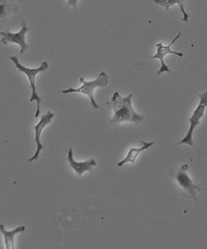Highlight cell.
I'll list each match as a JSON object with an SVG mask.
<instances>
[{
    "label": "cell",
    "mask_w": 207,
    "mask_h": 249,
    "mask_svg": "<svg viewBox=\"0 0 207 249\" xmlns=\"http://www.w3.org/2000/svg\"><path fill=\"white\" fill-rule=\"evenodd\" d=\"M132 94L124 97L118 91L114 93L111 100L106 103L108 108L114 111L111 122L115 123L128 122L139 124L144 119L143 115L138 114L134 110L132 106Z\"/></svg>",
    "instance_id": "obj_1"
},
{
    "label": "cell",
    "mask_w": 207,
    "mask_h": 249,
    "mask_svg": "<svg viewBox=\"0 0 207 249\" xmlns=\"http://www.w3.org/2000/svg\"><path fill=\"white\" fill-rule=\"evenodd\" d=\"M82 86L77 89L70 88L67 90H62L61 92L64 94L72 93H80L88 95L92 106L95 109H99V107L96 103L94 98V93L96 88H105L109 84V77L105 72H101L97 77L90 81H86L84 77H81L80 79Z\"/></svg>",
    "instance_id": "obj_2"
},
{
    "label": "cell",
    "mask_w": 207,
    "mask_h": 249,
    "mask_svg": "<svg viewBox=\"0 0 207 249\" xmlns=\"http://www.w3.org/2000/svg\"><path fill=\"white\" fill-rule=\"evenodd\" d=\"M10 59L14 62L16 69L19 71L26 74L30 82V86L32 90V95L30 99V102H32L34 101L37 103L36 111L35 114V117L38 118L40 113V103L41 99L36 92V88L35 84V79L36 75L42 71H46L48 68V65L46 61L41 62V64L39 67L36 69H29L21 64H19L18 58L16 56H10Z\"/></svg>",
    "instance_id": "obj_3"
},
{
    "label": "cell",
    "mask_w": 207,
    "mask_h": 249,
    "mask_svg": "<svg viewBox=\"0 0 207 249\" xmlns=\"http://www.w3.org/2000/svg\"><path fill=\"white\" fill-rule=\"evenodd\" d=\"M198 96L200 97V102L191 117L189 119L191 124L188 133L183 139L177 143V145L185 143L189 144L191 146H194L193 134L195 129L200 123V119L203 117L207 107V91L198 94Z\"/></svg>",
    "instance_id": "obj_4"
},
{
    "label": "cell",
    "mask_w": 207,
    "mask_h": 249,
    "mask_svg": "<svg viewBox=\"0 0 207 249\" xmlns=\"http://www.w3.org/2000/svg\"><path fill=\"white\" fill-rule=\"evenodd\" d=\"M29 30L27 27L26 22L22 24V29L17 33H12L9 32H2V42L5 45L8 43H14L18 44L20 47V52L23 53L28 48L26 43V34Z\"/></svg>",
    "instance_id": "obj_5"
},
{
    "label": "cell",
    "mask_w": 207,
    "mask_h": 249,
    "mask_svg": "<svg viewBox=\"0 0 207 249\" xmlns=\"http://www.w3.org/2000/svg\"><path fill=\"white\" fill-rule=\"evenodd\" d=\"M189 169V166L188 164L183 165L175 178L182 188L188 192L196 201L197 194L203 190L200 186L194 183L186 173Z\"/></svg>",
    "instance_id": "obj_6"
},
{
    "label": "cell",
    "mask_w": 207,
    "mask_h": 249,
    "mask_svg": "<svg viewBox=\"0 0 207 249\" xmlns=\"http://www.w3.org/2000/svg\"><path fill=\"white\" fill-rule=\"evenodd\" d=\"M181 35V34L180 33H178L176 37L174 38V39L172 41V42L170 43V44L168 46H163L162 43H159L156 45V46L157 47V53L154 56H150V57L153 59L159 58L161 61V66L159 70L157 72L158 75H159L164 72H168L169 73L172 72L168 66L165 64L164 61L163 59L165 55L171 53L176 54L180 57L183 56V54L182 53H177L171 50L172 46L175 42V41L180 37Z\"/></svg>",
    "instance_id": "obj_7"
},
{
    "label": "cell",
    "mask_w": 207,
    "mask_h": 249,
    "mask_svg": "<svg viewBox=\"0 0 207 249\" xmlns=\"http://www.w3.org/2000/svg\"><path fill=\"white\" fill-rule=\"evenodd\" d=\"M54 115L55 114L54 113L48 111L46 114L41 116L39 122L34 127L35 130V142L37 146V150L34 156L29 159V161L30 162L36 160L38 158L41 151L43 149V144L40 142V140L41 132H42L47 124L51 123L52 119Z\"/></svg>",
    "instance_id": "obj_8"
},
{
    "label": "cell",
    "mask_w": 207,
    "mask_h": 249,
    "mask_svg": "<svg viewBox=\"0 0 207 249\" xmlns=\"http://www.w3.org/2000/svg\"><path fill=\"white\" fill-rule=\"evenodd\" d=\"M73 155V150L70 149L68 152V160L71 167L79 176H81L82 174L86 171L92 172L93 166L96 165V162L94 159L90 160H88L84 162H77L74 160Z\"/></svg>",
    "instance_id": "obj_9"
},
{
    "label": "cell",
    "mask_w": 207,
    "mask_h": 249,
    "mask_svg": "<svg viewBox=\"0 0 207 249\" xmlns=\"http://www.w3.org/2000/svg\"><path fill=\"white\" fill-rule=\"evenodd\" d=\"M142 143H143V146L141 148H130L127 157L117 163L118 167H121L124 164L129 162L134 163L135 161L138 156L142 152L146 150L152 146L155 143V142H148L143 141Z\"/></svg>",
    "instance_id": "obj_10"
},
{
    "label": "cell",
    "mask_w": 207,
    "mask_h": 249,
    "mask_svg": "<svg viewBox=\"0 0 207 249\" xmlns=\"http://www.w3.org/2000/svg\"><path fill=\"white\" fill-rule=\"evenodd\" d=\"M26 227L24 226H19L15 228L14 231H7L5 230L4 226H0V231L3 235L5 243L7 249H14V238L15 235L20 232L25 231Z\"/></svg>",
    "instance_id": "obj_11"
},
{
    "label": "cell",
    "mask_w": 207,
    "mask_h": 249,
    "mask_svg": "<svg viewBox=\"0 0 207 249\" xmlns=\"http://www.w3.org/2000/svg\"><path fill=\"white\" fill-rule=\"evenodd\" d=\"M14 2H11V1H1V9H0V16L1 18H4L8 14L9 15L12 12H16L17 11L12 10L13 9H18L17 6L15 4L13 5Z\"/></svg>",
    "instance_id": "obj_12"
}]
</instances>
